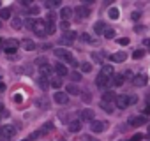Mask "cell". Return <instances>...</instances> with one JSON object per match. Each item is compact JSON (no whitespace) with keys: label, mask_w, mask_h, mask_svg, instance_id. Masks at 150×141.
Wrapping results in <instances>:
<instances>
[{"label":"cell","mask_w":150,"mask_h":141,"mask_svg":"<svg viewBox=\"0 0 150 141\" xmlns=\"http://www.w3.org/2000/svg\"><path fill=\"white\" fill-rule=\"evenodd\" d=\"M55 56L57 58H60V60H64V62H69L71 65H76V60H74V56H72V53L69 51V49H64V48H55Z\"/></svg>","instance_id":"obj_1"},{"label":"cell","mask_w":150,"mask_h":141,"mask_svg":"<svg viewBox=\"0 0 150 141\" xmlns=\"http://www.w3.org/2000/svg\"><path fill=\"white\" fill-rule=\"evenodd\" d=\"M14 134H16V129H14L13 125H4L2 129H0V139H4V141L13 139Z\"/></svg>","instance_id":"obj_2"},{"label":"cell","mask_w":150,"mask_h":141,"mask_svg":"<svg viewBox=\"0 0 150 141\" xmlns=\"http://www.w3.org/2000/svg\"><path fill=\"white\" fill-rule=\"evenodd\" d=\"M145 123H146L145 115H131L129 120H127V125H131V127H139V125H145Z\"/></svg>","instance_id":"obj_3"},{"label":"cell","mask_w":150,"mask_h":141,"mask_svg":"<svg viewBox=\"0 0 150 141\" xmlns=\"http://www.w3.org/2000/svg\"><path fill=\"white\" fill-rule=\"evenodd\" d=\"M34 32H35V35L37 37H46V23L42 21V20H35V23H34V28H32Z\"/></svg>","instance_id":"obj_4"},{"label":"cell","mask_w":150,"mask_h":141,"mask_svg":"<svg viewBox=\"0 0 150 141\" xmlns=\"http://www.w3.org/2000/svg\"><path fill=\"white\" fill-rule=\"evenodd\" d=\"M72 13L78 16V20H83V18H88V16H90V9H88V7H85V6H78Z\"/></svg>","instance_id":"obj_5"},{"label":"cell","mask_w":150,"mask_h":141,"mask_svg":"<svg viewBox=\"0 0 150 141\" xmlns=\"http://www.w3.org/2000/svg\"><path fill=\"white\" fill-rule=\"evenodd\" d=\"M90 130L92 132H104L106 130V123L101 120H92L90 122Z\"/></svg>","instance_id":"obj_6"},{"label":"cell","mask_w":150,"mask_h":141,"mask_svg":"<svg viewBox=\"0 0 150 141\" xmlns=\"http://www.w3.org/2000/svg\"><path fill=\"white\" fill-rule=\"evenodd\" d=\"M53 101H55L57 104H67V102H69V95H67L65 92H55Z\"/></svg>","instance_id":"obj_7"},{"label":"cell","mask_w":150,"mask_h":141,"mask_svg":"<svg viewBox=\"0 0 150 141\" xmlns=\"http://www.w3.org/2000/svg\"><path fill=\"white\" fill-rule=\"evenodd\" d=\"M115 104H117V108H120V109H125V108L129 106V95H117V101H115Z\"/></svg>","instance_id":"obj_8"},{"label":"cell","mask_w":150,"mask_h":141,"mask_svg":"<svg viewBox=\"0 0 150 141\" xmlns=\"http://www.w3.org/2000/svg\"><path fill=\"white\" fill-rule=\"evenodd\" d=\"M39 73H41V76H42V78H50V76L53 74V67H51V65H48V63H41Z\"/></svg>","instance_id":"obj_9"},{"label":"cell","mask_w":150,"mask_h":141,"mask_svg":"<svg viewBox=\"0 0 150 141\" xmlns=\"http://www.w3.org/2000/svg\"><path fill=\"white\" fill-rule=\"evenodd\" d=\"M55 73L58 74V78H64V76H67V74H69V70H67V67H65L64 63L57 62V63H55Z\"/></svg>","instance_id":"obj_10"},{"label":"cell","mask_w":150,"mask_h":141,"mask_svg":"<svg viewBox=\"0 0 150 141\" xmlns=\"http://www.w3.org/2000/svg\"><path fill=\"white\" fill-rule=\"evenodd\" d=\"M111 62H115V63H120V62H124L125 58H127V53L125 51H117V53H111Z\"/></svg>","instance_id":"obj_11"},{"label":"cell","mask_w":150,"mask_h":141,"mask_svg":"<svg viewBox=\"0 0 150 141\" xmlns=\"http://www.w3.org/2000/svg\"><path fill=\"white\" fill-rule=\"evenodd\" d=\"M101 74L103 76H106V78H113L115 76V69H113V65L111 63H106V65H103V70H101Z\"/></svg>","instance_id":"obj_12"},{"label":"cell","mask_w":150,"mask_h":141,"mask_svg":"<svg viewBox=\"0 0 150 141\" xmlns=\"http://www.w3.org/2000/svg\"><path fill=\"white\" fill-rule=\"evenodd\" d=\"M103 101H104V102H108V104H111V102H115V101H117V94H115L113 90H108V92H104V94H103Z\"/></svg>","instance_id":"obj_13"},{"label":"cell","mask_w":150,"mask_h":141,"mask_svg":"<svg viewBox=\"0 0 150 141\" xmlns=\"http://www.w3.org/2000/svg\"><path fill=\"white\" fill-rule=\"evenodd\" d=\"M132 83H134V87H145L146 85V76L145 74H138V76L132 78Z\"/></svg>","instance_id":"obj_14"},{"label":"cell","mask_w":150,"mask_h":141,"mask_svg":"<svg viewBox=\"0 0 150 141\" xmlns=\"http://www.w3.org/2000/svg\"><path fill=\"white\" fill-rule=\"evenodd\" d=\"M21 48H23L25 51H34V49H35V44H34L32 39H23V41H21Z\"/></svg>","instance_id":"obj_15"},{"label":"cell","mask_w":150,"mask_h":141,"mask_svg":"<svg viewBox=\"0 0 150 141\" xmlns=\"http://www.w3.org/2000/svg\"><path fill=\"white\" fill-rule=\"evenodd\" d=\"M96 85H97L99 88H104V87H108V85H110V81H108V78H106V76L97 74V78H96Z\"/></svg>","instance_id":"obj_16"},{"label":"cell","mask_w":150,"mask_h":141,"mask_svg":"<svg viewBox=\"0 0 150 141\" xmlns=\"http://www.w3.org/2000/svg\"><path fill=\"white\" fill-rule=\"evenodd\" d=\"M80 116H81V120L92 122V120H94V111H92V109H83V111L80 113Z\"/></svg>","instance_id":"obj_17"},{"label":"cell","mask_w":150,"mask_h":141,"mask_svg":"<svg viewBox=\"0 0 150 141\" xmlns=\"http://www.w3.org/2000/svg\"><path fill=\"white\" fill-rule=\"evenodd\" d=\"M65 94H67V95H80L81 90H80L78 87H74V85H67V87H65Z\"/></svg>","instance_id":"obj_18"},{"label":"cell","mask_w":150,"mask_h":141,"mask_svg":"<svg viewBox=\"0 0 150 141\" xmlns=\"http://www.w3.org/2000/svg\"><path fill=\"white\" fill-rule=\"evenodd\" d=\"M71 14H72V9H71V7H62V9H60V18H62L64 21H67V20L71 18Z\"/></svg>","instance_id":"obj_19"},{"label":"cell","mask_w":150,"mask_h":141,"mask_svg":"<svg viewBox=\"0 0 150 141\" xmlns=\"http://www.w3.org/2000/svg\"><path fill=\"white\" fill-rule=\"evenodd\" d=\"M124 81H125V80H124L122 74H115V76L111 78V85H113V87H122Z\"/></svg>","instance_id":"obj_20"},{"label":"cell","mask_w":150,"mask_h":141,"mask_svg":"<svg viewBox=\"0 0 150 141\" xmlns=\"http://www.w3.org/2000/svg\"><path fill=\"white\" fill-rule=\"evenodd\" d=\"M81 129V122L80 120H72V122H69V130L71 132H78Z\"/></svg>","instance_id":"obj_21"},{"label":"cell","mask_w":150,"mask_h":141,"mask_svg":"<svg viewBox=\"0 0 150 141\" xmlns=\"http://www.w3.org/2000/svg\"><path fill=\"white\" fill-rule=\"evenodd\" d=\"M104 30H106V23L104 21H97L96 25H94V32L99 35V34H104Z\"/></svg>","instance_id":"obj_22"},{"label":"cell","mask_w":150,"mask_h":141,"mask_svg":"<svg viewBox=\"0 0 150 141\" xmlns=\"http://www.w3.org/2000/svg\"><path fill=\"white\" fill-rule=\"evenodd\" d=\"M37 85H39L42 90H48V88H50V81H48V78H42V76H39Z\"/></svg>","instance_id":"obj_23"},{"label":"cell","mask_w":150,"mask_h":141,"mask_svg":"<svg viewBox=\"0 0 150 141\" xmlns=\"http://www.w3.org/2000/svg\"><path fill=\"white\" fill-rule=\"evenodd\" d=\"M11 9L9 7H6V9H0V21H2V20H9L11 18Z\"/></svg>","instance_id":"obj_24"},{"label":"cell","mask_w":150,"mask_h":141,"mask_svg":"<svg viewBox=\"0 0 150 141\" xmlns=\"http://www.w3.org/2000/svg\"><path fill=\"white\" fill-rule=\"evenodd\" d=\"M99 108H101V109H104V111H106V113H110V115L113 113V104H108V102H104V101H101V102H99Z\"/></svg>","instance_id":"obj_25"},{"label":"cell","mask_w":150,"mask_h":141,"mask_svg":"<svg viewBox=\"0 0 150 141\" xmlns=\"http://www.w3.org/2000/svg\"><path fill=\"white\" fill-rule=\"evenodd\" d=\"M108 16H110L111 20H118V16H120V11H118L117 7H110V11H108Z\"/></svg>","instance_id":"obj_26"},{"label":"cell","mask_w":150,"mask_h":141,"mask_svg":"<svg viewBox=\"0 0 150 141\" xmlns=\"http://www.w3.org/2000/svg\"><path fill=\"white\" fill-rule=\"evenodd\" d=\"M11 27H13L14 30H20V28L23 27V21H21L20 18H13V20H11Z\"/></svg>","instance_id":"obj_27"},{"label":"cell","mask_w":150,"mask_h":141,"mask_svg":"<svg viewBox=\"0 0 150 141\" xmlns=\"http://www.w3.org/2000/svg\"><path fill=\"white\" fill-rule=\"evenodd\" d=\"M80 95H81L83 102H87V104H90V102H92V94H90L88 90H83V92H81Z\"/></svg>","instance_id":"obj_28"},{"label":"cell","mask_w":150,"mask_h":141,"mask_svg":"<svg viewBox=\"0 0 150 141\" xmlns=\"http://www.w3.org/2000/svg\"><path fill=\"white\" fill-rule=\"evenodd\" d=\"M50 87H53V88H60V87H62V80H60L58 76L51 78V81H50Z\"/></svg>","instance_id":"obj_29"},{"label":"cell","mask_w":150,"mask_h":141,"mask_svg":"<svg viewBox=\"0 0 150 141\" xmlns=\"http://www.w3.org/2000/svg\"><path fill=\"white\" fill-rule=\"evenodd\" d=\"M115 34H117V30H115V28H106L103 35H104L106 39H115Z\"/></svg>","instance_id":"obj_30"},{"label":"cell","mask_w":150,"mask_h":141,"mask_svg":"<svg viewBox=\"0 0 150 141\" xmlns=\"http://www.w3.org/2000/svg\"><path fill=\"white\" fill-rule=\"evenodd\" d=\"M143 56H145V49H134L132 51V58L134 60H141Z\"/></svg>","instance_id":"obj_31"},{"label":"cell","mask_w":150,"mask_h":141,"mask_svg":"<svg viewBox=\"0 0 150 141\" xmlns=\"http://www.w3.org/2000/svg\"><path fill=\"white\" fill-rule=\"evenodd\" d=\"M80 41H81V42H87V44H94V39H92L88 34H81V35H80Z\"/></svg>","instance_id":"obj_32"},{"label":"cell","mask_w":150,"mask_h":141,"mask_svg":"<svg viewBox=\"0 0 150 141\" xmlns=\"http://www.w3.org/2000/svg\"><path fill=\"white\" fill-rule=\"evenodd\" d=\"M18 44H20V42H18L16 39H7V41H6V48H18Z\"/></svg>","instance_id":"obj_33"},{"label":"cell","mask_w":150,"mask_h":141,"mask_svg":"<svg viewBox=\"0 0 150 141\" xmlns=\"http://www.w3.org/2000/svg\"><path fill=\"white\" fill-rule=\"evenodd\" d=\"M81 70H83V73H90V70H92V63L90 62H83L81 63Z\"/></svg>","instance_id":"obj_34"},{"label":"cell","mask_w":150,"mask_h":141,"mask_svg":"<svg viewBox=\"0 0 150 141\" xmlns=\"http://www.w3.org/2000/svg\"><path fill=\"white\" fill-rule=\"evenodd\" d=\"M51 129H53V123H51V122H48V123H44V125H42V130H41V134H46V132H50Z\"/></svg>","instance_id":"obj_35"},{"label":"cell","mask_w":150,"mask_h":141,"mask_svg":"<svg viewBox=\"0 0 150 141\" xmlns=\"http://www.w3.org/2000/svg\"><path fill=\"white\" fill-rule=\"evenodd\" d=\"M69 76H71L72 81H81V74H80V73H71Z\"/></svg>","instance_id":"obj_36"},{"label":"cell","mask_w":150,"mask_h":141,"mask_svg":"<svg viewBox=\"0 0 150 141\" xmlns=\"http://www.w3.org/2000/svg\"><path fill=\"white\" fill-rule=\"evenodd\" d=\"M28 14H32V16H34V14H39V7H37V6H30V7H28Z\"/></svg>","instance_id":"obj_37"},{"label":"cell","mask_w":150,"mask_h":141,"mask_svg":"<svg viewBox=\"0 0 150 141\" xmlns=\"http://www.w3.org/2000/svg\"><path fill=\"white\" fill-rule=\"evenodd\" d=\"M34 23H35V20H32V18H28V20L25 21V27H27L28 30H32V28H34Z\"/></svg>","instance_id":"obj_38"},{"label":"cell","mask_w":150,"mask_h":141,"mask_svg":"<svg viewBox=\"0 0 150 141\" xmlns=\"http://www.w3.org/2000/svg\"><path fill=\"white\" fill-rule=\"evenodd\" d=\"M60 0H51V2H46V7H58Z\"/></svg>","instance_id":"obj_39"},{"label":"cell","mask_w":150,"mask_h":141,"mask_svg":"<svg viewBox=\"0 0 150 141\" xmlns=\"http://www.w3.org/2000/svg\"><path fill=\"white\" fill-rule=\"evenodd\" d=\"M117 42H118L120 46H127V44H129V39H127V37H120Z\"/></svg>","instance_id":"obj_40"},{"label":"cell","mask_w":150,"mask_h":141,"mask_svg":"<svg viewBox=\"0 0 150 141\" xmlns=\"http://www.w3.org/2000/svg\"><path fill=\"white\" fill-rule=\"evenodd\" d=\"M39 136H42V134H41V130H37V132H32V134L28 136V141H32V139H37Z\"/></svg>","instance_id":"obj_41"},{"label":"cell","mask_w":150,"mask_h":141,"mask_svg":"<svg viewBox=\"0 0 150 141\" xmlns=\"http://www.w3.org/2000/svg\"><path fill=\"white\" fill-rule=\"evenodd\" d=\"M90 56L94 58V62H103V58H101V53H92Z\"/></svg>","instance_id":"obj_42"},{"label":"cell","mask_w":150,"mask_h":141,"mask_svg":"<svg viewBox=\"0 0 150 141\" xmlns=\"http://www.w3.org/2000/svg\"><path fill=\"white\" fill-rule=\"evenodd\" d=\"M141 139H143V134H134L129 141H141Z\"/></svg>","instance_id":"obj_43"},{"label":"cell","mask_w":150,"mask_h":141,"mask_svg":"<svg viewBox=\"0 0 150 141\" xmlns=\"http://www.w3.org/2000/svg\"><path fill=\"white\" fill-rule=\"evenodd\" d=\"M81 141H99V139H94L92 136H88V134H83V137H81Z\"/></svg>","instance_id":"obj_44"},{"label":"cell","mask_w":150,"mask_h":141,"mask_svg":"<svg viewBox=\"0 0 150 141\" xmlns=\"http://www.w3.org/2000/svg\"><path fill=\"white\" fill-rule=\"evenodd\" d=\"M122 76H124V80H127V78H132V70H124V73H122Z\"/></svg>","instance_id":"obj_45"},{"label":"cell","mask_w":150,"mask_h":141,"mask_svg":"<svg viewBox=\"0 0 150 141\" xmlns=\"http://www.w3.org/2000/svg\"><path fill=\"white\" fill-rule=\"evenodd\" d=\"M131 18H132V20H134V21H138V20H139V18H141V14H139V13H138V11H134V13H132V14H131Z\"/></svg>","instance_id":"obj_46"},{"label":"cell","mask_w":150,"mask_h":141,"mask_svg":"<svg viewBox=\"0 0 150 141\" xmlns=\"http://www.w3.org/2000/svg\"><path fill=\"white\" fill-rule=\"evenodd\" d=\"M60 28L67 32V30H69V21H62V23H60Z\"/></svg>","instance_id":"obj_47"},{"label":"cell","mask_w":150,"mask_h":141,"mask_svg":"<svg viewBox=\"0 0 150 141\" xmlns=\"http://www.w3.org/2000/svg\"><path fill=\"white\" fill-rule=\"evenodd\" d=\"M136 102H138L136 95H129V106H131V104H136Z\"/></svg>","instance_id":"obj_48"},{"label":"cell","mask_w":150,"mask_h":141,"mask_svg":"<svg viewBox=\"0 0 150 141\" xmlns=\"http://www.w3.org/2000/svg\"><path fill=\"white\" fill-rule=\"evenodd\" d=\"M6 53L7 55H14L16 53V48H6Z\"/></svg>","instance_id":"obj_49"},{"label":"cell","mask_w":150,"mask_h":141,"mask_svg":"<svg viewBox=\"0 0 150 141\" xmlns=\"http://www.w3.org/2000/svg\"><path fill=\"white\" fill-rule=\"evenodd\" d=\"M145 30V27H141V25H138V27H134V32H143Z\"/></svg>","instance_id":"obj_50"},{"label":"cell","mask_w":150,"mask_h":141,"mask_svg":"<svg viewBox=\"0 0 150 141\" xmlns=\"http://www.w3.org/2000/svg\"><path fill=\"white\" fill-rule=\"evenodd\" d=\"M14 101H16V102H21V95H20V94H16V95H14Z\"/></svg>","instance_id":"obj_51"},{"label":"cell","mask_w":150,"mask_h":141,"mask_svg":"<svg viewBox=\"0 0 150 141\" xmlns=\"http://www.w3.org/2000/svg\"><path fill=\"white\" fill-rule=\"evenodd\" d=\"M143 44H145V46L150 49V39H145V41H143Z\"/></svg>","instance_id":"obj_52"},{"label":"cell","mask_w":150,"mask_h":141,"mask_svg":"<svg viewBox=\"0 0 150 141\" xmlns=\"http://www.w3.org/2000/svg\"><path fill=\"white\" fill-rule=\"evenodd\" d=\"M21 6H27L28 7L30 6V0H21Z\"/></svg>","instance_id":"obj_53"},{"label":"cell","mask_w":150,"mask_h":141,"mask_svg":"<svg viewBox=\"0 0 150 141\" xmlns=\"http://www.w3.org/2000/svg\"><path fill=\"white\" fill-rule=\"evenodd\" d=\"M4 90H6V85H4V83H0V92H4Z\"/></svg>","instance_id":"obj_54"},{"label":"cell","mask_w":150,"mask_h":141,"mask_svg":"<svg viewBox=\"0 0 150 141\" xmlns=\"http://www.w3.org/2000/svg\"><path fill=\"white\" fill-rule=\"evenodd\" d=\"M2 115H4V106L0 104V116H2Z\"/></svg>","instance_id":"obj_55"},{"label":"cell","mask_w":150,"mask_h":141,"mask_svg":"<svg viewBox=\"0 0 150 141\" xmlns=\"http://www.w3.org/2000/svg\"><path fill=\"white\" fill-rule=\"evenodd\" d=\"M148 106H150V95H148Z\"/></svg>","instance_id":"obj_56"},{"label":"cell","mask_w":150,"mask_h":141,"mask_svg":"<svg viewBox=\"0 0 150 141\" xmlns=\"http://www.w3.org/2000/svg\"><path fill=\"white\" fill-rule=\"evenodd\" d=\"M148 137H150V127H148Z\"/></svg>","instance_id":"obj_57"},{"label":"cell","mask_w":150,"mask_h":141,"mask_svg":"<svg viewBox=\"0 0 150 141\" xmlns=\"http://www.w3.org/2000/svg\"><path fill=\"white\" fill-rule=\"evenodd\" d=\"M58 141H65V139H62V137H60V139H58Z\"/></svg>","instance_id":"obj_58"},{"label":"cell","mask_w":150,"mask_h":141,"mask_svg":"<svg viewBox=\"0 0 150 141\" xmlns=\"http://www.w3.org/2000/svg\"><path fill=\"white\" fill-rule=\"evenodd\" d=\"M0 27H2V21H0Z\"/></svg>","instance_id":"obj_59"},{"label":"cell","mask_w":150,"mask_h":141,"mask_svg":"<svg viewBox=\"0 0 150 141\" xmlns=\"http://www.w3.org/2000/svg\"><path fill=\"white\" fill-rule=\"evenodd\" d=\"M0 42H2V37H0Z\"/></svg>","instance_id":"obj_60"},{"label":"cell","mask_w":150,"mask_h":141,"mask_svg":"<svg viewBox=\"0 0 150 141\" xmlns=\"http://www.w3.org/2000/svg\"><path fill=\"white\" fill-rule=\"evenodd\" d=\"M23 141H28V139H23Z\"/></svg>","instance_id":"obj_61"},{"label":"cell","mask_w":150,"mask_h":141,"mask_svg":"<svg viewBox=\"0 0 150 141\" xmlns=\"http://www.w3.org/2000/svg\"><path fill=\"white\" fill-rule=\"evenodd\" d=\"M0 118H2V116H0Z\"/></svg>","instance_id":"obj_62"}]
</instances>
